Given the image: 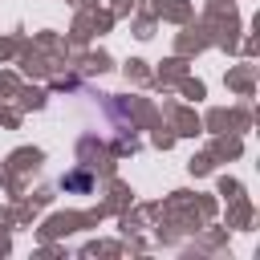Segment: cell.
<instances>
[{
	"mask_svg": "<svg viewBox=\"0 0 260 260\" xmlns=\"http://www.w3.org/2000/svg\"><path fill=\"white\" fill-rule=\"evenodd\" d=\"M65 187H89V179H85V175H69V179H65Z\"/></svg>",
	"mask_w": 260,
	"mask_h": 260,
	"instance_id": "1",
	"label": "cell"
}]
</instances>
